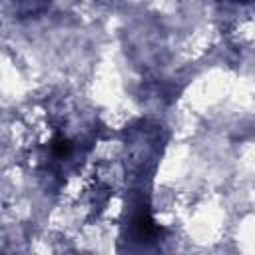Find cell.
<instances>
[{
    "label": "cell",
    "instance_id": "obj_1",
    "mask_svg": "<svg viewBox=\"0 0 255 255\" xmlns=\"http://www.w3.org/2000/svg\"><path fill=\"white\" fill-rule=\"evenodd\" d=\"M131 225H133V233H135V237H137L139 241H151V239L157 235V227L153 225L149 213H145V211H139V213L133 217Z\"/></svg>",
    "mask_w": 255,
    "mask_h": 255
},
{
    "label": "cell",
    "instance_id": "obj_2",
    "mask_svg": "<svg viewBox=\"0 0 255 255\" xmlns=\"http://www.w3.org/2000/svg\"><path fill=\"white\" fill-rule=\"evenodd\" d=\"M52 153H54L58 159L68 157V155L72 153V143H70V139H66V137L58 135V137L52 141Z\"/></svg>",
    "mask_w": 255,
    "mask_h": 255
},
{
    "label": "cell",
    "instance_id": "obj_3",
    "mask_svg": "<svg viewBox=\"0 0 255 255\" xmlns=\"http://www.w3.org/2000/svg\"><path fill=\"white\" fill-rule=\"evenodd\" d=\"M20 4L26 6L24 8V14H36V12H40V10L46 8L48 0H20Z\"/></svg>",
    "mask_w": 255,
    "mask_h": 255
},
{
    "label": "cell",
    "instance_id": "obj_4",
    "mask_svg": "<svg viewBox=\"0 0 255 255\" xmlns=\"http://www.w3.org/2000/svg\"><path fill=\"white\" fill-rule=\"evenodd\" d=\"M233 2H247V0H233Z\"/></svg>",
    "mask_w": 255,
    "mask_h": 255
}]
</instances>
